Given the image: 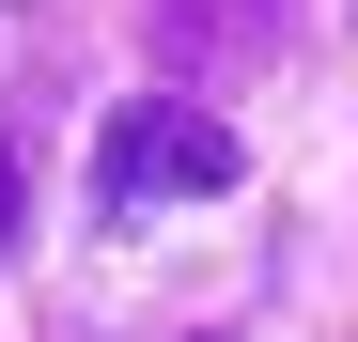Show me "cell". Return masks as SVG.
I'll list each match as a JSON object with an SVG mask.
<instances>
[{"label": "cell", "instance_id": "1", "mask_svg": "<svg viewBox=\"0 0 358 342\" xmlns=\"http://www.w3.org/2000/svg\"><path fill=\"white\" fill-rule=\"evenodd\" d=\"M234 171H250V156H234V125H218L203 94H125V109H109V140H94V218H109V234H141L156 202L234 187Z\"/></svg>", "mask_w": 358, "mask_h": 342}, {"label": "cell", "instance_id": "2", "mask_svg": "<svg viewBox=\"0 0 358 342\" xmlns=\"http://www.w3.org/2000/svg\"><path fill=\"white\" fill-rule=\"evenodd\" d=\"M16 218H31V171H16V140H0V249H16Z\"/></svg>", "mask_w": 358, "mask_h": 342}]
</instances>
